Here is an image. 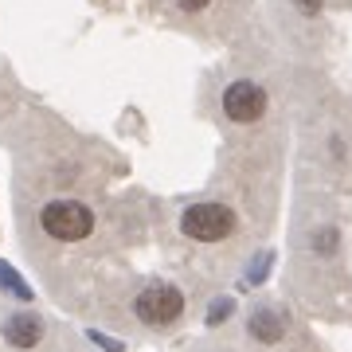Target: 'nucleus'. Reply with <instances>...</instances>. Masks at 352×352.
Returning a JSON list of instances; mask_svg holds the SVG:
<instances>
[{"label":"nucleus","instance_id":"1","mask_svg":"<svg viewBox=\"0 0 352 352\" xmlns=\"http://www.w3.org/2000/svg\"><path fill=\"white\" fill-rule=\"evenodd\" d=\"M39 227L59 243H78L94 231V215H90L87 204L78 200H51L39 212Z\"/></svg>","mask_w":352,"mask_h":352},{"label":"nucleus","instance_id":"2","mask_svg":"<svg viewBox=\"0 0 352 352\" xmlns=\"http://www.w3.org/2000/svg\"><path fill=\"white\" fill-rule=\"evenodd\" d=\"M180 231L196 243H219L235 231V212L227 204H192L180 215Z\"/></svg>","mask_w":352,"mask_h":352},{"label":"nucleus","instance_id":"3","mask_svg":"<svg viewBox=\"0 0 352 352\" xmlns=\"http://www.w3.org/2000/svg\"><path fill=\"white\" fill-rule=\"evenodd\" d=\"M180 309H184V294L176 286H149L133 302V314L141 321H149V325H173L180 317Z\"/></svg>","mask_w":352,"mask_h":352},{"label":"nucleus","instance_id":"4","mask_svg":"<svg viewBox=\"0 0 352 352\" xmlns=\"http://www.w3.org/2000/svg\"><path fill=\"white\" fill-rule=\"evenodd\" d=\"M223 113L231 122H239V126L258 122L266 113V90L258 87V82H247V78L231 82V87L223 90Z\"/></svg>","mask_w":352,"mask_h":352},{"label":"nucleus","instance_id":"5","mask_svg":"<svg viewBox=\"0 0 352 352\" xmlns=\"http://www.w3.org/2000/svg\"><path fill=\"white\" fill-rule=\"evenodd\" d=\"M39 337H43V325L32 314H20V317H8L4 321V340L16 344V349H36Z\"/></svg>","mask_w":352,"mask_h":352},{"label":"nucleus","instance_id":"6","mask_svg":"<svg viewBox=\"0 0 352 352\" xmlns=\"http://www.w3.org/2000/svg\"><path fill=\"white\" fill-rule=\"evenodd\" d=\"M282 317L278 314H270V309H258V314L251 317V337L254 340H278L282 337Z\"/></svg>","mask_w":352,"mask_h":352},{"label":"nucleus","instance_id":"7","mask_svg":"<svg viewBox=\"0 0 352 352\" xmlns=\"http://www.w3.org/2000/svg\"><path fill=\"white\" fill-rule=\"evenodd\" d=\"M0 289H4V294H12V298H24V302L32 298V286H28V282L16 274L8 263H0Z\"/></svg>","mask_w":352,"mask_h":352},{"label":"nucleus","instance_id":"8","mask_svg":"<svg viewBox=\"0 0 352 352\" xmlns=\"http://www.w3.org/2000/svg\"><path fill=\"white\" fill-rule=\"evenodd\" d=\"M231 309H235L231 302H215V309H212V325H219V321H223V317L231 314Z\"/></svg>","mask_w":352,"mask_h":352},{"label":"nucleus","instance_id":"9","mask_svg":"<svg viewBox=\"0 0 352 352\" xmlns=\"http://www.w3.org/2000/svg\"><path fill=\"white\" fill-rule=\"evenodd\" d=\"M90 340H94V344H102V349H110V352H118V349H122V344H118V340L102 337V333H90Z\"/></svg>","mask_w":352,"mask_h":352},{"label":"nucleus","instance_id":"10","mask_svg":"<svg viewBox=\"0 0 352 352\" xmlns=\"http://www.w3.org/2000/svg\"><path fill=\"white\" fill-rule=\"evenodd\" d=\"M321 4H325V0H298V8H302V12H321Z\"/></svg>","mask_w":352,"mask_h":352},{"label":"nucleus","instance_id":"11","mask_svg":"<svg viewBox=\"0 0 352 352\" xmlns=\"http://www.w3.org/2000/svg\"><path fill=\"white\" fill-rule=\"evenodd\" d=\"M208 4H212V0H180V8H188V12H200Z\"/></svg>","mask_w":352,"mask_h":352}]
</instances>
